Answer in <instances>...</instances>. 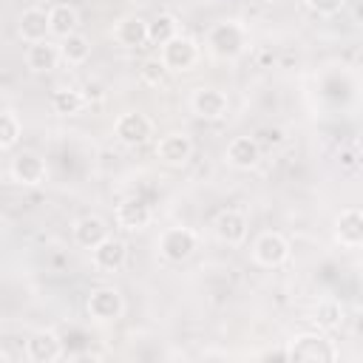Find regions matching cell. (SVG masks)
Listing matches in <instances>:
<instances>
[{"label":"cell","mask_w":363,"mask_h":363,"mask_svg":"<svg viewBox=\"0 0 363 363\" xmlns=\"http://www.w3.org/2000/svg\"><path fill=\"white\" fill-rule=\"evenodd\" d=\"M156 156L167 167H184L190 162V156H193V139L187 133H182V130H170V133H164L159 139Z\"/></svg>","instance_id":"cell-10"},{"label":"cell","mask_w":363,"mask_h":363,"mask_svg":"<svg viewBox=\"0 0 363 363\" xmlns=\"http://www.w3.org/2000/svg\"><path fill=\"white\" fill-rule=\"evenodd\" d=\"M60 54H62L65 65H82L88 60V54H91V40L85 34L74 31V34L60 40Z\"/></svg>","instance_id":"cell-22"},{"label":"cell","mask_w":363,"mask_h":363,"mask_svg":"<svg viewBox=\"0 0 363 363\" xmlns=\"http://www.w3.org/2000/svg\"><path fill=\"white\" fill-rule=\"evenodd\" d=\"M91 261L99 272H119L128 261V247L122 238H113L108 235L105 241H99L94 250H91Z\"/></svg>","instance_id":"cell-11"},{"label":"cell","mask_w":363,"mask_h":363,"mask_svg":"<svg viewBox=\"0 0 363 363\" xmlns=\"http://www.w3.org/2000/svg\"><path fill=\"white\" fill-rule=\"evenodd\" d=\"M289 258V241L275 233V230H264L255 241H252V261L261 267H281Z\"/></svg>","instance_id":"cell-9"},{"label":"cell","mask_w":363,"mask_h":363,"mask_svg":"<svg viewBox=\"0 0 363 363\" xmlns=\"http://www.w3.org/2000/svg\"><path fill=\"white\" fill-rule=\"evenodd\" d=\"M335 241L340 247H363V210L349 207L335 218Z\"/></svg>","instance_id":"cell-15"},{"label":"cell","mask_w":363,"mask_h":363,"mask_svg":"<svg viewBox=\"0 0 363 363\" xmlns=\"http://www.w3.org/2000/svg\"><path fill=\"white\" fill-rule=\"evenodd\" d=\"M167 65L162 62V57H147L145 62H142V68H139V77H142V82L145 85H150V88H159L164 79H167Z\"/></svg>","instance_id":"cell-27"},{"label":"cell","mask_w":363,"mask_h":363,"mask_svg":"<svg viewBox=\"0 0 363 363\" xmlns=\"http://www.w3.org/2000/svg\"><path fill=\"white\" fill-rule=\"evenodd\" d=\"M179 34V20L170 14V11H162V14H156L153 20H147V43H153V45H164L167 40H173Z\"/></svg>","instance_id":"cell-24"},{"label":"cell","mask_w":363,"mask_h":363,"mask_svg":"<svg viewBox=\"0 0 363 363\" xmlns=\"http://www.w3.org/2000/svg\"><path fill=\"white\" fill-rule=\"evenodd\" d=\"M190 111L199 116V119H207V122H216L221 116H227L230 111V99L221 88H213V85H199L193 88L190 94Z\"/></svg>","instance_id":"cell-7"},{"label":"cell","mask_w":363,"mask_h":363,"mask_svg":"<svg viewBox=\"0 0 363 363\" xmlns=\"http://www.w3.org/2000/svg\"><path fill=\"white\" fill-rule=\"evenodd\" d=\"M85 309H88L91 320H96V323H116L125 312V298L116 286H96V289H91Z\"/></svg>","instance_id":"cell-3"},{"label":"cell","mask_w":363,"mask_h":363,"mask_svg":"<svg viewBox=\"0 0 363 363\" xmlns=\"http://www.w3.org/2000/svg\"><path fill=\"white\" fill-rule=\"evenodd\" d=\"M48 20H51V34L60 37V40L68 37V34H74L77 26H79V14H77V9L68 6V3L51 6V9H48Z\"/></svg>","instance_id":"cell-21"},{"label":"cell","mask_w":363,"mask_h":363,"mask_svg":"<svg viewBox=\"0 0 363 363\" xmlns=\"http://www.w3.org/2000/svg\"><path fill=\"white\" fill-rule=\"evenodd\" d=\"M286 354H289V360H318V363H329V360H337V346L320 332V329H315V332H301V335H295L292 340H289V346H286Z\"/></svg>","instance_id":"cell-2"},{"label":"cell","mask_w":363,"mask_h":363,"mask_svg":"<svg viewBox=\"0 0 363 363\" xmlns=\"http://www.w3.org/2000/svg\"><path fill=\"white\" fill-rule=\"evenodd\" d=\"M57 62H62L60 45L51 40H40V43H28L26 48V68L34 74H48L57 68Z\"/></svg>","instance_id":"cell-17"},{"label":"cell","mask_w":363,"mask_h":363,"mask_svg":"<svg viewBox=\"0 0 363 363\" xmlns=\"http://www.w3.org/2000/svg\"><path fill=\"white\" fill-rule=\"evenodd\" d=\"M82 94H85V102H91V99H102V96H105L102 88H99L96 82H88V85L82 88Z\"/></svg>","instance_id":"cell-30"},{"label":"cell","mask_w":363,"mask_h":363,"mask_svg":"<svg viewBox=\"0 0 363 363\" xmlns=\"http://www.w3.org/2000/svg\"><path fill=\"white\" fill-rule=\"evenodd\" d=\"M150 221H153V210H150L142 199H125V201L116 207V224H119L125 233H139V230H145Z\"/></svg>","instance_id":"cell-19"},{"label":"cell","mask_w":363,"mask_h":363,"mask_svg":"<svg viewBox=\"0 0 363 363\" xmlns=\"http://www.w3.org/2000/svg\"><path fill=\"white\" fill-rule=\"evenodd\" d=\"M26 357L31 363H54L62 357V340L54 332L40 329L26 340Z\"/></svg>","instance_id":"cell-13"},{"label":"cell","mask_w":363,"mask_h":363,"mask_svg":"<svg viewBox=\"0 0 363 363\" xmlns=\"http://www.w3.org/2000/svg\"><path fill=\"white\" fill-rule=\"evenodd\" d=\"M340 159L346 162V167H354V153H340Z\"/></svg>","instance_id":"cell-32"},{"label":"cell","mask_w":363,"mask_h":363,"mask_svg":"<svg viewBox=\"0 0 363 363\" xmlns=\"http://www.w3.org/2000/svg\"><path fill=\"white\" fill-rule=\"evenodd\" d=\"M9 176H11L17 184H23V187H37V184L45 182V176H48V164H45V159H43L40 153H34V150H23V153H17V156L11 159V164H9Z\"/></svg>","instance_id":"cell-8"},{"label":"cell","mask_w":363,"mask_h":363,"mask_svg":"<svg viewBox=\"0 0 363 363\" xmlns=\"http://www.w3.org/2000/svg\"><path fill=\"white\" fill-rule=\"evenodd\" d=\"M255 142L261 145V150H264V147L272 150V147L284 145V130H281V128H272V125H261V128L255 130Z\"/></svg>","instance_id":"cell-28"},{"label":"cell","mask_w":363,"mask_h":363,"mask_svg":"<svg viewBox=\"0 0 363 363\" xmlns=\"http://www.w3.org/2000/svg\"><path fill=\"white\" fill-rule=\"evenodd\" d=\"M113 40L122 48H139V45H145L147 43V20L139 17V14H125L113 26Z\"/></svg>","instance_id":"cell-20"},{"label":"cell","mask_w":363,"mask_h":363,"mask_svg":"<svg viewBox=\"0 0 363 363\" xmlns=\"http://www.w3.org/2000/svg\"><path fill=\"white\" fill-rule=\"evenodd\" d=\"M213 233L221 244H241L247 238V216L238 210H221L213 218Z\"/></svg>","instance_id":"cell-16"},{"label":"cell","mask_w":363,"mask_h":363,"mask_svg":"<svg viewBox=\"0 0 363 363\" xmlns=\"http://www.w3.org/2000/svg\"><path fill=\"white\" fill-rule=\"evenodd\" d=\"M20 136H23V125H20L17 113L6 108V111L0 113V147H3V150H11V147L20 142Z\"/></svg>","instance_id":"cell-26"},{"label":"cell","mask_w":363,"mask_h":363,"mask_svg":"<svg viewBox=\"0 0 363 363\" xmlns=\"http://www.w3.org/2000/svg\"><path fill=\"white\" fill-rule=\"evenodd\" d=\"M306 6H309V11H315L320 17H332L346 6V0H306Z\"/></svg>","instance_id":"cell-29"},{"label":"cell","mask_w":363,"mask_h":363,"mask_svg":"<svg viewBox=\"0 0 363 363\" xmlns=\"http://www.w3.org/2000/svg\"><path fill=\"white\" fill-rule=\"evenodd\" d=\"M207 51L216 57V60H238L241 54H247L250 48V34L247 28L238 23V20H218L210 26L207 37Z\"/></svg>","instance_id":"cell-1"},{"label":"cell","mask_w":363,"mask_h":363,"mask_svg":"<svg viewBox=\"0 0 363 363\" xmlns=\"http://www.w3.org/2000/svg\"><path fill=\"white\" fill-rule=\"evenodd\" d=\"M312 323H315V329H320V332H335V329H340V323H343V306H340L337 301H320V303L312 309Z\"/></svg>","instance_id":"cell-25"},{"label":"cell","mask_w":363,"mask_h":363,"mask_svg":"<svg viewBox=\"0 0 363 363\" xmlns=\"http://www.w3.org/2000/svg\"><path fill=\"white\" fill-rule=\"evenodd\" d=\"M17 34H20L23 43H40V40H48V34H51L48 11L40 9V6L26 9V11L17 17Z\"/></svg>","instance_id":"cell-14"},{"label":"cell","mask_w":363,"mask_h":363,"mask_svg":"<svg viewBox=\"0 0 363 363\" xmlns=\"http://www.w3.org/2000/svg\"><path fill=\"white\" fill-rule=\"evenodd\" d=\"M352 14H354V23L363 28V0H357V3H354V11H352Z\"/></svg>","instance_id":"cell-31"},{"label":"cell","mask_w":363,"mask_h":363,"mask_svg":"<svg viewBox=\"0 0 363 363\" xmlns=\"http://www.w3.org/2000/svg\"><path fill=\"white\" fill-rule=\"evenodd\" d=\"M71 235H74V244L82 247V250H94L99 241H105L111 233H108V224L102 216L96 213H88V216H79L74 224H71Z\"/></svg>","instance_id":"cell-12"},{"label":"cell","mask_w":363,"mask_h":363,"mask_svg":"<svg viewBox=\"0 0 363 363\" xmlns=\"http://www.w3.org/2000/svg\"><path fill=\"white\" fill-rule=\"evenodd\" d=\"M82 105H85V94L79 88L62 85V88H57L51 94V111L60 113V116H74V113L82 111Z\"/></svg>","instance_id":"cell-23"},{"label":"cell","mask_w":363,"mask_h":363,"mask_svg":"<svg viewBox=\"0 0 363 363\" xmlns=\"http://www.w3.org/2000/svg\"><path fill=\"white\" fill-rule=\"evenodd\" d=\"M113 136H116L122 145H128V147H139V145L150 142V136H153V122H150V116L142 113V111H125V113L113 122Z\"/></svg>","instance_id":"cell-6"},{"label":"cell","mask_w":363,"mask_h":363,"mask_svg":"<svg viewBox=\"0 0 363 363\" xmlns=\"http://www.w3.org/2000/svg\"><path fill=\"white\" fill-rule=\"evenodd\" d=\"M227 164H233L235 170H252L261 162V145L255 142V136H235L227 145Z\"/></svg>","instance_id":"cell-18"},{"label":"cell","mask_w":363,"mask_h":363,"mask_svg":"<svg viewBox=\"0 0 363 363\" xmlns=\"http://www.w3.org/2000/svg\"><path fill=\"white\" fill-rule=\"evenodd\" d=\"M199 247V235L190 227H167L159 235V255L170 264H184Z\"/></svg>","instance_id":"cell-4"},{"label":"cell","mask_w":363,"mask_h":363,"mask_svg":"<svg viewBox=\"0 0 363 363\" xmlns=\"http://www.w3.org/2000/svg\"><path fill=\"white\" fill-rule=\"evenodd\" d=\"M159 57L167 65V71H173V74L190 71L196 65V60H199V43L193 37H187V34H176L173 40H167L159 48Z\"/></svg>","instance_id":"cell-5"}]
</instances>
